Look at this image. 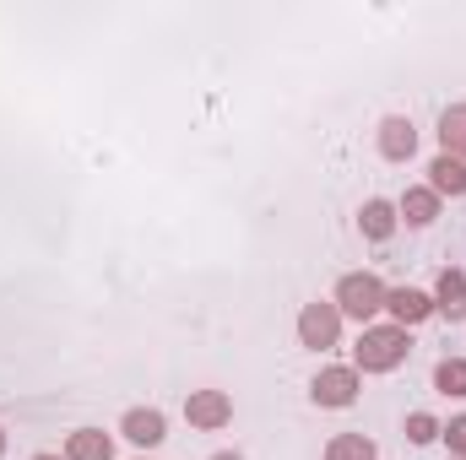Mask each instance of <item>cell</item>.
<instances>
[{
  "label": "cell",
  "mask_w": 466,
  "mask_h": 460,
  "mask_svg": "<svg viewBox=\"0 0 466 460\" xmlns=\"http://www.w3.org/2000/svg\"><path fill=\"white\" fill-rule=\"evenodd\" d=\"M407 331L401 325H374V331H363V342H358V368L363 374H385V368H396V363H407Z\"/></svg>",
  "instance_id": "1"
},
{
  "label": "cell",
  "mask_w": 466,
  "mask_h": 460,
  "mask_svg": "<svg viewBox=\"0 0 466 460\" xmlns=\"http://www.w3.org/2000/svg\"><path fill=\"white\" fill-rule=\"evenodd\" d=\"M337 309L352 315V320H374V315L385 309V287H380V276H369V271L342 276V287H337Z\"/></svg>",
  "instance_id": "2"
},
{
  "label": "cell",
  "mask_w": 466,
  "mask_h": 460,
  "mask_svg": "<svg viewBox=\"0 0 466 460\" xmlns=\"http://www.w3.org/2000/svg\"><path fill=\"white\" fill-rule=\"evenodd\" d=\"M337 331H342V309H337V304H309V309L299 315L304 346H337Z\"/></svg>",
  "instance_id": "3"
},
{
  "label": "cell",
  "mask_w": 466,
  "mask_h": 460,
  "mask_svg": "<svg viewBox=\"0 0 466 460\" xmlns=\"http://www.w3.org/2000/svg\"><path fill=\"white\" fill-rule=\"evenodd\" d=\"M185 417H190L196 428H223V423L233 417V406H228L223 390H196V395L185 401Z\"/></svg>",
  "instance_id": "4"
},
{
  "label": "cell",
  "mask_w": 466,
  "mask_h": 460,
  "mask_svg": "<svg viewBox=\"0 0 466 460\" xmlns=\"http://www.w3.org/2000/svg\"><path fill=\"white\" fill-rule=\"evenodd\" d=\"M385 309L396 315V325L407 331V325H418V320H429L434 315V298L429 293H418V287H396V293H385Z\"/></svg>",
  "instance_id": "5"
},
{
  "label": "cell",
  "mask_w": 466,
  "mask_h": 460,
  "mask_svg": "<svg viewBox=\"0 0 466 460\" xmlns=\"http://www.w3.org/2000/svg\"><path fill=\"white\" fill-rule=\"evenodd\" d=\"M315 401H320V406H352V401H358V374H352V368H326V374L315 379Z\"/></svg>",
  "instance_id": "6"
},
{
  "label": "cell",
  "mask_w": 466,
  "mask_h": 460,
  "mask_svg": "<svg viewBox=\"0 0 466 460\" xmlns=\"http://www.w3.org/2000/svg\"><path fill=\"white\" fill-rule=\"evenodd\" d=\"M429 190H434V195H466V163L461 157H434Z\"/></svg>",
  "instance_id": "7"
},
{
  "label": "cell",
  "mask_w": 466,
  "mask_h": 460,
  "mask_svg": "<svg viewBox=\"0 0 466 460\" xmlns=\"http://www.w3.org/2000/svg\"><path fill=\"white\" fill-rule=\"evenodd\" d=\"M445 320H466V271H445L440 276V304H434Z\"/></svg>",
  "instance_id": "8"
},
{
  "label": "cell",
  "mask_w": 466,
  "mask_h": 460,
  "mask_svg": "<svg viewBox=\"0 0 466 460\" xmlns=\"http://www.w3.org/2000/svg\"><path fill=\"white\" fill-rule=\"evenodd\" d=\"M412 146H418V135H412L407 119H385V125H380V152H385V157L401 163V157H412Z\"/></svg>",
  "instance_id": "9"
},
{
  "label": "cell",
  "mask_w": 466,
  "mask_h": 460,
  "mask_svg": "<svg viewBox=\"0 0 466 460\" xmlns=\"http://www.w3.org/2000/svg\"><path fill=\"white\" fill-rule=\"evenodd\" d=\"M66 460H115V445H109L98 428H82V434H71Z\"/></svg>",
  "instance_id": "10"
},
{
  "label": "cell",
  "mask_w": 466,
  "mask_h": 460,
  "mask_svg": "<svg viewBox=\"0 0 466 460\" xmlns=\"http://www.w3.org/2000/svg\"><path fill=\"white\" fill-rule=\"evenodd\" d=\"M440 141H445V157H461L466 163V104L445 109V119H440Z\"/></svg>",
  "instance_id": "11"
},
{
  "label": "cell",
  "mask_w": 466,
  "mask_h": 460,
  "mask_svg": "<svg viewBox=\"0 0 466 460\" xmlns=\"http://www.w3.org/2000/svg\"><path fill=\"white\" fill-rule=\"evenodd\" d=\"M358 223H363V233L380 244V238H390V233H396V206H390V201H369V206L358 212Z\"/></svg>",
  "instance_id": "12"
},
{
  "label": "cell",
  "mask_w": 466,
  "mask_h": 460,
  "mask_svg": "<svg viewBox=\"0 0 466 460\" xmlns=\"http://www.w3.org/2000/svg\"><path fill=\"white\" fill-rule=\"evenodd\" d=\"M125 439L157 445V439H163V412H125Z\"/></svg>",
  "instance_id": "13"
},
{
  "label": "cell",
  "mask_w": 466,
  "mask_h": 460,
  "mask_svg": "<svg viewBox=\"0 0 466 460\" xmlns=\"http://www.w3.org/2000/svg\"><path fill=\"white\" fill-rule=\"evenodd\" d=\"M434 212H440V195H434V190H407V201H401V217H407L412 228L434 223Z\"/></svg>",
  "instance_id": "14"
},
{
  "label": "cell",
  "mask_w": 466,
  "mask_h": 460,
  "mask_svg": "<svg viewBox=\"0 0 466 460\" xmlns=\"http://www.w3.org/2000/svg\"><path fill=\"white\" fill-rule=\"evenodd\" d=\"M326 460H374V445H369L363 434H337V439L326 445Z\"/></svg>",
  "instance_id": "15"
},
{
  "label": "cell",
  "mask_w": 466,
  "mask_h": 460,
  "mask_svg": "<svg viewBox=\"0 0 466 460\" xmlns=\"http://www.w3.org/2000/svg\"><path fill=\"white\" fill-rule=\"evenodd\" d=\"M434 385H440L445 395H466V357H445V363L434 368Z\"/></svg>",
  "instance_id": "16"
},
{
  "label": "cell",
  "mask_w": 466,
  "mask_h": 460,
  "mask_svg": "<svg viewBox=\"0 0 466 460\" xmlns=\"http://www.w3.org/2000/svg\"><path fill=\"white\" fill-rule=\"evenodd\" d=\"M440 434H445V428H440L429 412H412V417H407V439H412V445H429V439H440Z\"/></svg>",
  "instance_id": "17"
},
{
  "label": "cell",
  "mask_w": 466,
  "mask_h": 460,
  "mask_svg": "<svg viewBox=\"0 0 466 460\" xmlns=\"http://www.w3.org/2000/svg\"><path fill=\"white\" fill-rule=\"evenodd\" d=\"M445 439H451V455H461V460H466V417H456V423L445 428Z\"/></svg>",
  "instance_id": "18"
},
{
  "label": "cell",
  "mask_w": 466,
  "mask_h": 460,
  "mask_svg": "<svg viewBox=\"0 0 466 460\" xmlns=\"http://www.w3.org/2000/svg\"><path fill=\"white\" fill-rule=\"evenodd\" d=\"M33 460H66V455H33Z\"/></svg>",
  "instance_id": "19"
},
{
  "label": "cell",
  "mask_w": 466,
  "mask_h": 460,
  "mask_svg": "<svg viewBox=\"0 0 466 460\" xmlns=\"http://www.w3.org/2000/svg\"><path fill=\"white\" fill-rule=\"evenodd\" d=\"M212 460H238V455H212Z\"/></svg>",
  "instance_id": "20"
},
{
  "label": "cell",
  "mask_w": 466,
  "mask_h": 460,
  "mask_svg": "<svg viewBox=\"0 0 466 460\" xmlns=\"http://www.w3.org/2000/svg\"><path fill=\"white\" fill-rule=\"evenodd\" d=\"M0 450H5V434H0Z\"/></svg>",
  "instance_id": "21"
},
{
  "label": "cell",
  "mask_w": 466,
  "mask_h": 460,
  "mask_svg": "<svg viewBox=\"0 0 466 460\" xmlns=\"http://www.w3.org/2000/svg\"><path fill=\"white\" fill-rule=\"evenodd\" d=\"M456 460H461V455H456Z\"/></svg>",
  "instance_id": "22"
}]
</instances>
